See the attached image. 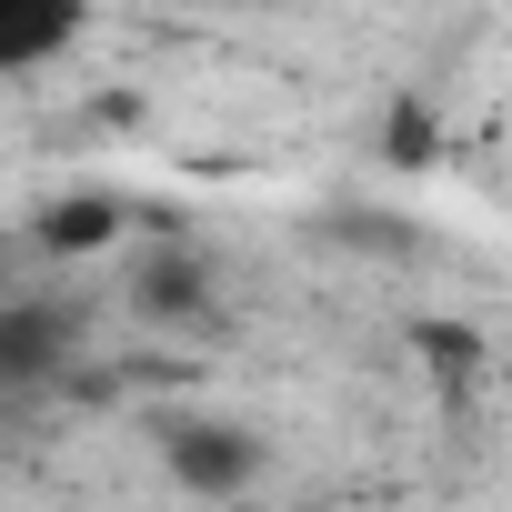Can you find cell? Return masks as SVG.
<instances>
[{
	"label": "cell",
	"mask_w": 512,
	"mask_h": 512,
	"mask_svg": "<svg viewBox=\"0 0 512 512\" xmlns=\"http://www.w3.org/2000/svg\"><path fill=\"white\" fill-rule=\"evenodd\" d=\"M131 312H141V322H201V312H211V282H201V262H181V251L141 262V272H131Z\"/></svg>",
	"instance_id": "cell-4"
},
{
	"label": "cell",
	"mask_w": 512,
	"mask_h": 512,
	"mask_svg": "<svg viewBox=\"0 0 512 512\" xmlns=\"http://www.w3.org/2000/svg\"><path fill=\"white\" fill-rule=\"evenodd\" d=\"M432 151V121H422V101H402L392 111V161H422Z\"/></svg>",
	"instance_id": "cell-6"
},
{
	"label": "cell",
	"mask_w": 512,
	"mask_h": 512,
	"mask_svg": "<svg viewBox=\"0 0 512 512\" xmlns=\"http://www.w3.org/2000/svg\"><path fill=\"white\" fill-rule=\"evenodd\" d=\"M81 352V322L61 302H0V392H41Z\"/></svg>",
	"instance_id": "cell-2"
},
{
	"label": "cell",
	"mask_w": 512,
	"mask_h": 512,
	"mask_svg": "<svg viewBox=\"0 0 512 512\" xmlns=\"http://www.w3.org/2000/svg\"><path fill=\"white\" fill-rule=\"evenodd\" d=\"M91 31V0H0V71H41Z\"/></svg>",
	"instance_id": "cell-3"
},
{
	"label": "cell",
	"mask_w": 512,
	"mask_h": 512,
	"mask_svg": "<svg viewBox=\"0 0 512 512\" xmlns=\"http://www.w3.org/2000/svg\"><path fill=\"white\" fill-rule=\"evenodd\" d=\"M161 462H171L181 492H251L272 452H262V432H241V422H171Z\"/></svg>",
	"instance_id": "cell-1"
},
{
	"label": "cell",
	"mask_w": 512,
	"mask_h": 512,
	"mask_svg": "<svg viewBox=\"0 0 512 512\" xmlns=\"http://www.w3.org/2000/svg\"><path fill=\"white\" fill-rule=\"evenodd\" d=\"M31 241L51 251V262H81V251H111V241H121V211L91 201V191H71V201H51V211L31 221Z\"/></svg>",
	"instance_id": "cell-5"
}]
</instances>
